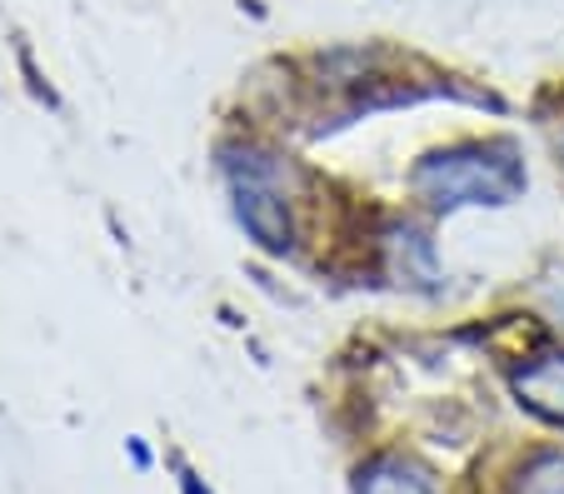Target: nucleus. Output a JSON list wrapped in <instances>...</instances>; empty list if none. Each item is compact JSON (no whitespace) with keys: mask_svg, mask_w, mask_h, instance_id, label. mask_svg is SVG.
<instances>
[{"mask_svg":"<svg viewBox=\"0 0 564 494\" xmlns=\"http://www.w3.org/2000/svg\"><path fill=\"white\" fill-rule=\"evenodd\" d=\"M415 195L435 210H459V205H510L524 190V165L514 161L510 145H459V151H435L410 175Z\"/></svg>","mask_w":564,"mask_h":494,"instance_id":"f257e3e1","label":"nucleus"},{"mask_svg":"<svg viewBox=\"0 0 564 494\" xmlns=\"http://www.w3.org/2000/svg\"><path fill=\"white\" fill-rule=\"evenodd\" d=\"M230 190H235V216L250 230V240L285 255L295 245V226H290V205L275 180L270 155H240V161H230Z\"/></svg>","mask_w":564,"mask_h":494,"instance_id":"f03ea898","label":"nucleus"},{"mask_svg":"<svg viewBox=\"0 0 564 494\" xmlns=\"http://www.w3.org/2000/svg\"><path fill=\"white\" fill-rule=\"evenodd\" d=\"M514 395L534 415L564 425V355H534L524 370H514Z\"/></svg>","mask_w":564,"mask_h":494,"instance_id":"7ed1b4c3","label":"nucleus"},{"mask_svg":"<svg viewBox=\"0 0 564 494\" xmlns=\"http://www.w3.org/2000/svg\"><path fill=\"white\" fill-rule=\"evenodd\" d=\"M355 494H435V490H430L425 474L410 470V464L380 460V464H370V470L360 474V490Z\"/></svg>","mask_w":564,"mask_h":494,"instance_id":"20e7f679","label":"nucleus"},{"mask_svg":"<svg viewBox=\"0 0 564 494\" xmlns=\"http://www.w3.org/2000/svg\"><path fill=\"white\" fill-rule=\"evenodd\" d=\"M390 255L400 275H420V279H435V255H430V240L415 235V230H394L390 235Z\"/></svg>","mask_w":564,"mask_h":494,"instance_id":"39448f33","label":"nucleus"},{"mask_svg":"<svg viewBox=\"0 0 564 494\" xmlns=\"http://www.w3.org/2000/svg\"><path fill=\"white\" fill-rule=\"evenodd\" d=\"M514 494H564V454H540L524 464Z\"/></svg>","mask_w":564,"mask_h":494,"instance_id":"423d86ee","label":"nucleus"}]
</instances>
